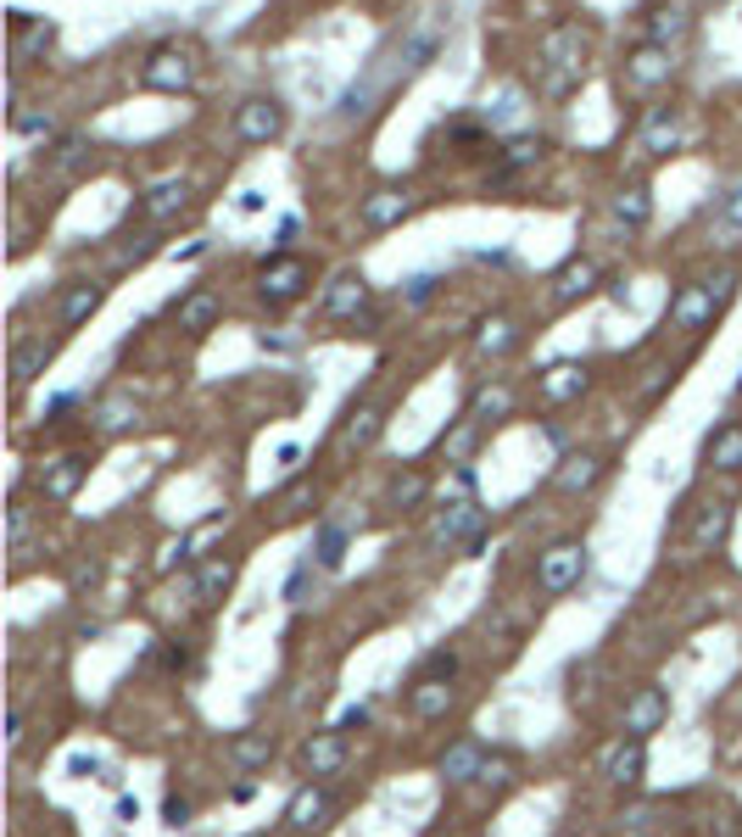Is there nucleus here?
I'll use <instances>...</instances> for the list:
<instances>
[{"instance_id":"25","label":"nucleus","mask_w":742,"mask_h":837,"mask_svg":"<svg viewBox=\"0 0 742 837\" xmlns=\"http://www.w3.org/2000/svg\"><path fill=\"white\" fill-rule=\"evenodd\" d=\"M269 753H274V737H269V731H245V737H234V742H229V760H234L240 771L263 765Z\"/></svg>"},{"instance_id":"50","label":"nucleus","mask_w":742,"mask_h":837,"mask_svg":"<svg viewBox=\"0 0 742 837\" xmlns=\"http://www.w3.org/2000/svg\"><path fill=\"white\" fill-rule=\"evenodd\" d=\"M23 134H51V118H18Z\"/></svg>"},{"instance_id":"16","label":"nucleus","mask_w":742,"mask_h":837,"mask_svg":"<svg viewBox=\"0 0 742 837\" xmlns=\"http://www.w3.org/2000/svg\"><path fill=\"white\" fill-rule=\"evenodd\" d=\"M703 464L736 475V469H742V425H714L709 442H703Z\"/></svg>"},{"instance_id":"31","label":"nucleus","mask_w":742,"mask_h":837,"mask_svg":"<svg viewBox=\"0 0 742 837\" xmlns=\"http://www.w3.org/2000/svg\"><path fill=\"white\" fill-rule=\"evenodd\" d=\"M714 224H720L725 235H742V180H731L725 196L714 202Z\"/></svg>"},{"instance_id":"35","label":"nucleus","mask_w":742,"mask_h":837,"mask_svg":"<svg viewBox=\"0 0 742 837\" xmlns=\"http://www.w3.org/2000/svg\"><path fill=\"white\" fill-rule=\"evenodd\" d=\"M536 156H542V140H531V134H525V140H509V151H503V167H498V174L509 180V174H520V167H531Z\"/></svg>"},{"instance_id":"32","label":"nucleus","mask_w":742,"mask_h":837,"mask_svg":"<svg viewBox=\"0 0 742 837\" xmlns=\"http://www.w3.org/2000/svg\"><path fill=\"white\" fill-rule=\"evenodd\" d=\"M687 12L681 7H665V12H653V45H670V40H687Z\"/></svg>"},{"instance_id":"48","label":"nucleus","mask_w":742,"mask_h":837,"mask_svg":"<svg viewBox=\"0 0 742 837\" xmlns=\"http://www.w3.org/2000/svg\"><path fill=\"white\" fill-rule=\"evenodd\" d=\"M162 820H168V826H185V820H190V804H185V798H168V804H162Z\"/></svg>"},{"instance_id":"38","label":"nucleus","mask_w":742,"mask_h":837,"mask_svg":"<svg viewBox=\"0 0 742 837\" xmlns=\"http://www.w3.org/2000/svg\"><path fill=\"white\" fill-rule=\"evenodd\" d=\"M614 213H620V224L642 229V224H647V213H653V202H647V191H625V196L614 202Z\"/></svg>"},{"instance_id":"1","label":"nucleus","mask_w":742,"mask_h":837,"mask_svg":"<svg viewBox=\"0 0 742 837\" xmlns=\"http://www.w3.org/2000/svg\"><path fill=\"white\" fill-rule=\"evenodd\" d=\"M581 78H587V34L581 23H558L536 51V90L547 101H564Z\"/></svg>"},{"instance_id":"51","label":"nucleus","mask_w":742,"mask_h":837,"mask_svg":"<svg viewBox=\"0 0 742 837\" xmlns=\"http://www.w3.org/2000/svg\"><path fill=\"white\" fill-rule=\"evenodd\" d=\"M7 742H12V748H18V742H23V715H18V709H12V715H7Z\"/></svg>"},{"instance_id":"44","label":"nucleus","mask_w":742,"mask_h":837,"mask_svg":"<svg viewBox=\"0 0 742 837\" xmlns=\"http://www.w3.org/2000/svg\"><path fill=\"white\" fill-rule=\"evenodd\" d=\"M123 425H129V396H112L101 407V431H123Z\"/></svg>"},{"instance_id":"19","label":"nucleus","mask_w":742,"mask_h":837,"mask_svg":"<svg viewBox=\"0 0 742 837\" xmlns=\"http://www.w3.org/2000/svg\"><path fill=\"white\" fill-rule=\"evenodd\" d=\"M223 313V302H218V291H190V296H179V307H174V318H179V329H190V335H201V329H212V318Z\"/></svg>"},{"instance_id":"37","label":"nucleus","mask_w":742,"mask_h":837,"mask_svg":"<svg viewBox=\"0 0 742 837\" xmlns=\"http://www.w3.org/2000/svg\"><path fill=\"white\" fill-rule=\"evenodd\" d=\"M419 497H425V475L419 469H407V475L391 480V502H396V509H414Z\"/></svg>"},{"instance_id":"15","label":"nucleus","mask_w":742,"mask_h":837,"mask_svg":"<svg viewBox=\"0 0 742 837\" xmlns=\"http://www.w3.org/2000/svg\"><path fill=\"white\" fill-rule=\"evenodd\" d=\"M185 207H190V185H185V180H156V185L140 196V213L156 218V224L174 218V213H185Z\"/></svg>"},{"instance_id":"5","label":"nucleus","mask_w":742,"mask_h":837,"mask_svg":"<svg viewBox=\"0 0 742 837\" xmlns=\"http://www.w3.org/2000/svg\"><path fill=\"white\" fill-rule=\"evenodd\" d=\"M542 593H569V586H581V575H587V547L581 542H558V547H547L542 553Z\"/></svg>"},{"instance_id":"14","label":"nucleus","mask_w":742,"mask_h":837,"mask_svg":"<svg viewBox=\"0 0 742 837\" xmlns=\"http://www.w3.org/2000/svg\"><path fill=\"white\" fill-rule=\"evenodd\" d=\"M670 715V698H665V687H642L631 704H625V731L631 737H647L658 720H665Z\"/></svg>"},{"instance_id":"41","label":"nucleus","mask_w":742,"mask_h":837,"mask_svg":"<svg viewBox=\"0 0 742 837\" xmlns=\"http://www.w3.org/2000/svg\"><path fill=\"white\" fill-rule=\"evenodd\" d=\"M374 436H380V413H369V407H363V413L352 418V425H347V447H369Z\"/></svg>"},{"instance_id":"24","label":"nucleus","mask_w":742,"mask_h":837,"mask_svg":"<svg viewBox=\"0 0 742 837\" xmlns=\"http://www.w3.org/2000/svg\"><path fill=\"white\" fill-rule=\"evenodd\" d=\"M324 815H329V793H324V787H302V793L291 798V809H285V826L307 831V826H318Z\"/></svg>"},{"instance_id":"26","label":"nucleus","mask_w":742,"mask_h":837,"mask_svg":"<svg viewBox=\"0 0 742 837\" xmlns=\"http://www.w3.org/2000/svg\"><path fill=\"white\" fill-rule=\"evenodd\" d=\"M229 580H234V564H229V558L201 564V575H196V598H201V604H218V598L229 593Z\"/></svg>"},{"instance_id":"27","label":"nucleus","mask_w":742,"mask_h":837,"mask_svg":"<svg viewBox=\"0 0 742 837\" xmlns=\"http://www.w3.org/2000/svg\"><path fill=\"white\" fill-rule=\"evenodd\" d=\"M45 363H51V347H45V341H18V352H12V385H29Z\"/></svg>"},{"instance_id":"13","label":"nucleus","mask_w":742,"mask_h":837,"mask_svg":"<svg viewBox=\"0 0 742 837\" xmlns=\"http://www.w3.org/2000/svg\"><path fill=\"white\" fill-rule=\"evenodd\" d=\"M681 145V112L676 107H653L647 123H642V151L647 156H670Z\"/></svg>"},{"instance_id":"23","label":"nucleus","mask_w":742,"mask_h":837,"mask_svg":"<svg viewBox=\"0 0 742 837\" xmlns=\"http://www.w3.org/2000/svg\"><path fill=\"white\" fill-rule=\"evenodd\" d=\"M592 285H598V269H592L587 258H569V263L553 274V296H558V302H575V296H587Z\"/></svg>"},{"instance_id":"42","label":"nucleus","mask_w":742,"mask_h":837,"mask_svg":"<svg viewBox=\"0 0 742 837\" xmlns=\"http://www.w3.org/2000/svg\"><path fill=\"white\" fill-rule=\"evenodd\" d=\"M474 436H480V418L469 413V418H463V425H458V431H452V436L441 442V447H447V458H463V453L474 447Z\"/></svg>"},{"instance_id":"21","label":"nucleus","mask_w":742,"mask_h":837,"mask_svg":"<svg viewBox=\"0 0 742 837\" xmlns=\"http://www.w3.org/2000/svg\"><path fill=\"white\" fill-rule=\"evenodd\" d=\"M407 709H414L419 720L447 715V709H452V687H447V676H419V682H414V693H407Z\"/></svg>"},{"instance_id":"22","label":"nucleus","mask_w":742,"mask_h":837,"mask_svg":"<svg viewBox=\"0 0 742 837\" xmlns=\"http://www.w3.org/2000/svg\"><path fill=\"white\" fill-rule=\"evenodd\" d=\"M587 391V363H553L542 374V396L547 402H569V396H581Z\"/></svg>"},{"instance_id":"45","label":"nucleus","mask_w":742,"mask_h":837,"mask_svg":"<svg viewBox=\"0 0 742 837\" xmlns=\"http://www.w3.org/2000/svg\"><path fill=\"white\" fill-rule=\"evenodd\" d=\"M503 407H509V391L498 385V391H485V396L474 402V418H491V413H503Z\"/></svg>"},{"instance_id":"17","label":"nucleus","mask_w":742,"mask_h":837,"mask_svg":"<svg viewBox=\"0 0 742 837\" xmlns=\"http://www.w3.org/2000/svg\"><path fill=\"white\" fill-rule=\"evenodd\" d=\"M485 771V748L474 742V737H463V742H452L447 753H441V776L458 787V782H474Z\"/></svg>"},{"instance_id":"40","label":"nucleus","mask_w":742,"mask_h":837,"mask_svg":"<svg viewBox=\"0 0 742 837\" xmlns=\"http://www.w3.org/2000/svg\"><path fill=\"white\" fill-rule=\"evenodd\" d=\"M430 56H436V34H419V40H407V51H402V73H419Z\"/></svg>"},{"instance_id":"8","label":"nucleus","mask_w":742,"mask_h":837,"mask_svg":"<svg viewBox=\"0 0 742 837\" xmlns=\"http://www.w3.org/2000/svg\"><path fill=\"white\" fill-rule=\"evenodd\" d=\"M85 475H90V458H85V453H62V458H51V464L40 469V491H45L51 502H67L78 486H85Z\"/></svg>"},{"instance_id":"12","label":"nucleus","mask_w":742,"mask_h":837,"mask_svg":"<svg viewBox=\"0 0 742 837\" xmlns=\"http://www.w3.org/2000/svg\"><path fill=\"white\" fill-rule=\"evenodd\" d=\"M642 771H647V748H642V737H620V742L609 748V760H603V776H609L614 787H636Z\"/></svg>"},{"instance_id":"46","label":"nucleus","mask_w":742,"mask_h":837,"mask_svg":"<svg viewBox=\"0 0 742 837\" xmlns=\"http://www.w3.org/2000/svg\"><path fill=\"white\" fill-rule=\"evenodd\" d=\"M7 525H12V547H23V536H29V509H23V502H12Z\"/></svg>"},{"instance_id":"33","label":"nucleus","mask_w":742,"mask_h":837,"mask_svg":"<svg viewBox=\"0 0 742 837\" xmlns=\"http://www.w3.org/2000/svg\"><path fill=\"white\" fill-rule=\"evenodd\" d=\"M598 480V458H564L558 469V491H587Z\"/></svg>"},{"instance_id":"30","label":"nucleus","mask_w":742,"mask_h":837,"mask_svg":"<svg viewBox=\"0 0 742 837\" xmlns=\"http://www.w3.org/2000/svg\"><path fill=\"white\" fill-rule=\"evenodd\" d=\"M725 531H731V509H725V502H714V509L698 520V536H692V542H698V553H703V547H720V542H725Z\"/></svg>"},{"instance_id":"36","label":"nucleus","mask_w":742,"mask_h":837,"mask_svg":"<svg viewBox=\"0 0 742 837\" xmlns=\"http://www.w3.org/2000/svg\"><path fill=\"white\" fill-rule=\"evenodd\" d=\"M307 509H313V486L307 480H296V486L280 491V520H302Z\"/></svg>"},{"instance_id":"39","label":"nucleus","mask_w":742,"mask_h":837,"mask_svg":"<svg viewBox=\"0 0 742 837\" xmlns=\"http://www.w3.org/2000/svg\"><path fill=\"white\" fill-rule=\"evenodd\" d=\"M85 151H90L85 140H62V145H56V151L45 156V167H51V174H73V167L85 162Z\"/></svg>"},{"instance_id":"47","label":"nucleus","mask_w":742,"mask_h":837,"mask_svg":"<svg viewBox=\"0 0 742 837\" xmlns=\"http://www.w3.org/2000/svg\"><path fill=\"white\" fill-rule=\"evenodd\" d=\"M430 291H436V274H419V280H407V302H430Z\"/></svg>"},{"instance_id":"43","label":"nucleus","mask_w":742,"mask_h":837,"mask_svg":"<svg viewBox=\"0 0 742 837\" xmlns=\"http://www.w3.org/2000/svg\"><path fill=\"white\" fill-rule=\"evenodd\" d=\"M653 815H658V809H653V804H642V809H631V815H620V831H625V837H647V831L658 826Z\"/></svg>"},{"instance_id":"2","label":"nucleus","mask_w":742,"mask_h":837,"mask_svg":"<svg viewBox=\"0 0 742 837\" xmlns=\"http://www.w3.org/2000/svg\"><path fill=\"white\" fill-rule=\"evenodd\" d=\"M731 285H736V269H720V274H709V280H698V285H687V291H676V296H670V324H676V329H703V324L725 307Z\"/></svg>"},{"instance_id":"6","label":"nucleus","mask_w":742,"mask_h":837,"mask_svg":"<svg viewBox=\"0 0 742 837\" xmlns=\"http://www.w3.org/2000/svg\"><path fill=\"white\" fill-rule=\"evenodd\" d=\"M234 134H240L245 145H269V140H280V134H285V107H280L274 96H252V101L234 112Z\"/></svg>"},{"instance_id":"20","label":"nucleus","mask_w":742,"mask_h":837,"mask_svg":"<svg viewBox=\"0 0 742 837\" xmlns=\"http://www.w3.org/2000/svg\"><path fill=\"white\" fill-rule=\"evenodd\" d=\"M96 307H101V285H96V280H73V285L62 291L56 318H62V329H73V324H85Z\"/></svg>"},{"instance_id":"49","label":"nucleus","mask_w":742,"mask_h":837,"mask_svg":"<svg viewBox=\"0 0 742 837\" xmlns=\"http://www.w3.org/2000/svg\"><path fill=\"white\" fill-rule=\"evenodd\" d=\"M347 726H369V704H347V709H341V731H347Z\"/></svg>"},{"instance_id":"29","label":"nucleus","mask_w":742,"mask_h":837,"mask_svg":"<svg viewBox=\"0 0 742 837\" xmlns=\"http://www.w3.org/2000/svg\"><path fill=\"white\" fill-rule=\"evenodd\" d=\"M474 347H480V352H509V347H514V318H503V313L485 318L480 335H474Z\"/></svg>"},{"instance_id":"11","label":"nucleus","mask_w":742,"mask_h":837,"mask_svg":"<svg viewBox=\"0 0 742 837\" xmlns=\"http://www.w3.org/2000/svg\"><path fill=\"white\" fill-rule=\"evenodd\" d=\"M676 73V62H670V45H636L631 51V62H625V78L636 84V90H653V84H665Z\"/></svg>"},{"instance_id":"7","label":"nucleus","mask_w":742,"mask_h":837,"mask_svg":"<svg viewBox=\"0 0 742 837\" xmlns=\"http://www.w3.org/2000/svg\"><path fill=\"white\" fill-rule=\"evenodd\" d=\"M407 213H414V191H407V185H374L363 196V207H358L363 229H396Z\"/></svg>"},{"instance_id":"9","label":"nucleus","mask_w":742,"mask_h":837,"mask_svg":"<svg viewBox=\"0 0 742 837\" xmlns=\"http://www.w3.org/2000/svg\"><path fill=\"white\" fill-rule=\"evenodd\" d=\"M480 525H485L480 502L463 491L458 502H447V509L436 514V542H447V547H452V542H474V536H480Z\"/></svg>"},{"instance_id":"3","label":"nucleus","mask_w":742,"mask_h":837,"mask_svg":"<svg viewBox=\"0 0 742 837\" xmlns=\"http://www.w3.org/2000/svg\"><path fill=\"white\" fill-rule=\"evenodd\" d=\"M190 78H196V56L185 45H156L140 67V84L145 90H162V96H179L190 90Z\"/></svg>"},{"instance_id":"10","label":"nucleus","mask_w":742,"mask_h":837,"mask_svg":"<svg viewBox=\"0 0 742 837\" xmlns=\"http://www.w3.org/2000/svg\"><path fill=\"white\" fill-rule=\"evenodd\" d=\"M363 307H369V280L358 269H341L336 280H329V291H324V313L329 318H358Z\"/></svg>"},{"instance_id":"4","label":"nucleus","mask_w":742,"mask_h":837,"mask_svg":"<svg viewBox=\"0 0 742 837\" xmlns=\"http://www.w3.org/2000/svg\"><path fill=\"white\" fill-rule=\"evenodd\" d=\"M307 263L302 258H291V251H280V258H269L263 269H258V291H263V302L269 307H285V302H296L302 291H307Z\"/></svg>"},{"instance_id":"34","label":"nucleus","mask_w":742,"mask_h":837,"mask_svg":"<svg viewBox=\"0 0 742 837\" xmlns=\"http://www.w3.org/2000/svg\"><path fill=\"white\" fill-rule=\"evenodd\" d=\"M51 45V23H29L23 12H18V62H29L34 51H45Z\"/></svg>"},{"instance_id":"28","label":"nucleus","mask_w":742,"mask_h":837,"mask_svg":"<svg viewBox=\"0 0 742 837\" xmlns=\"http://www.w3.org/2000/svg\"><path fill=\"white\" fill-rule=\"evenodd\" d=\"M313 558H318V569H341V558H347V531H341V525H324L318 542H313Z\"/></svg>"},{"instance_id":"18","label":"nucleus","mask_w":742,"mask_h":837,"mask_svg":"<svg viewBox=\"0 0 742 837\" xmlns=\"http://www.w3.org/2000/svg\"><path fill=\"white\" fill-rule=\"evenodd\" d=\"M341 760H347V731H341V726H336V731H318V737L307 742V771H313V776H336Z\"/></svg>"}]
</instances>
